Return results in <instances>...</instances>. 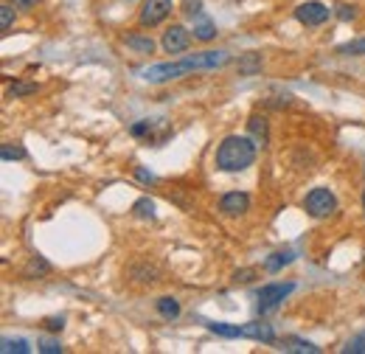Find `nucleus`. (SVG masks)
<instances>
[{
  "label": "nucleus",
  "mask_w": 365,
  "mask_h": 354,
  "mask_svg": "<svg viewBox=\"0 0 365 354\" xmlns=\"http://www.w3.org/2000/svg\"><path fill=\"white\" fill-rule=\"evenodd\" d=\"M363 206H365V194H363Z\"/></svg>",
  "instance_id": "473e14b6"
},
{
  "label": "nucleus",
  "mask_w": 365,
  "mask_h": 354,
  "mask_svg": "<svg viewBox=\"0 0 365 354\" xmlns=\"http://www.w3.org/2000/svg\"><path fill=\"white\" fill-rule=\"evenodd\" d=\"M172 9H175L172 0H143L140 14H138V23L143 29H155V26L166 23V17L172 14Z\"/></svg>",
  "instance_id": "20e7f679"
},
{
  "label": "nucleus",
  "mask_w": 365,
  "mask_h": 354,
  "mask_svg": "<svg viewBox=\"0 0 365 354\" xmlns=\"http://www.w3.org/2000/svg\"><path fill=\"white\" fill-rule=\"evenodd\" d=\"M194 37H197V40H202V43H208V40H214V37H217V26H214L211 20H205V17H202V20L194 26Z\"/></svg>",
  "instance_id": "dca6fc26"
},
{
  "label": "nucleus",
  "mask_w": 365,
  "mask_h": 354,
  "mask_svg": "<svg viewBox=\"0 0 365 354\" xmlns=\"http://www.w3.org/2000/svg\"><path fill=\"white\" fill-rule=\"evenodd\" d=\"M133 214H135L138 220H152L155 217V203L149 197H140L135 206H133Z\"/></svg>",
  "instance_id": "f3484780"
},
{
  "label": "nucleus",
  "mask_w": 365,
  "mask_h": 354,
  "mask_svg": "<svg viewBox=\"0 0 365 354\" xmlns=\"http://www.w3.org/2000/svg\"><path fill=\"white\" fill-rule=\"evenodd\" d=\"M262 54H256V51H250V54H242L239 59H236V71H239V76H256L259 71H262Z\"/></svg>",
  "instance_id": "9b49d317"
},
{
  "label": "nucleus",
  "mask_w": 365,
  "mask_h": 354,
  "mask_svg": "<svg viewBox=\"0 0 365 354\" xmlns=\"http://www.w3.org/2000/svg\"><path fill=\"white\" fill-rule=\"evenodd\" d=\"M230 62L228 51H200V54H191V56H182L178 62H160V65H152V68H143L138 71V76L149 85H163V82H172V79H180L191 71H214V68H225Z\"/></svg>",
  "instance_id": "f257e3e1"
},
{
  "label": "nucleus",
  "mask_w": 365,
  "mask_h": 354,
  "mask_svg": "<svg viewBox=\"0 0 365 354\" xmlns=\"http://www.w3.org/2000/svg\"><path fill=\"white\" fill-rule=\"evenodd\" d=\"M185 14L188 17H202V3L200 0H185Z\"/></svg>",
  "instance_id": "a878e982"
},
{
  "label": "nucleus",
  "mask_w": 365,
  "mask_h": 354,
  "mask_svg": "<svg viewBox=\"0 0 365 354\" xmlns=\"http://www.w3.org/2000/svg\"><path fill=\"white\" fill-rule=\"evenodd\" d=\"M37 346H40V352H46V354H59V352H62L59 340H40Z\"/></svg>",
  "instance_id": "bb28decb"
},
{
  "label": "nucleus",
  "mask_w": 365,
  "mask_h": 354,
  "mask_svg": "<svg viewBox=\"0 0 365 354\" xmlns=\"http://www.w3.org/2000/svg\"><path fill=\"white\" fill-rule=\"evenodd\" d=\"M124 43H127V48L138 51V54H152V51H155V40H152V37L130 34V37H124Z\"/></svg>",
  "instance_id": "4468645a"
},
{
  "label": "nucleus",
  "mask_w": 365,
  "mask_h": 354,
  "mask_svg": "<svg viewBox=\"0 0 365 354\" xmlns=\"http://www.w3.org/2000/svg\"><path fill=\"white\" fill-rule=\"evenodd\" d=\"M0 352L3 354H11V352L26 354V352H31V346H29L23 338H3V340H0Z\"/></svg>",
  "instance_id": "2eb2a0df"
},
{
  "label": "nucleus",
  "mask_w": 365,
  "mask_h": 354,
  "mask_svg": "<svg viewBox=\"0 0 365 354\" xmlns=\"http://www.w3.org/2000/svg\"><path fill=\"white\" fill-rule=\"evenodd\" d=\"M343 352L346 354H365V332L363 335H354V338L343 346Z\"/></svg>",
  "instance_id": "b1692460"
},
{
  "label": "nucleus",
  "mask_w": 365,
  "mask_h": 354,
  "mask_svg": "<svg viewBox=\"0 0 365 354\" xmlns=\"http://www.w3.org/2000/svg\"><path fill=\"white\" fill-rule=\"evenodd\" d=\"M250 208V197L245 194V191H228L222 200H220V211L225 214V217H239V214H245Z\"/></svg>",
  "instance_id": "6e6552de"
},
{
  "label": "nucleus",
  "mask_w": 365,
  "mask_h": 354,
  "mask_svg": "<svg viewBox=\"0 0 365 354\" xmlns=\"http://www.w3.org/2000/svg\"><path fill=\"white\" fill-rule=\"evenodd\" d=\"M130 133L135 135V138H140V135H149L152 133V124L149 121H138V124H133V130Z\"/></svg>",
  "instance_id": "c85d7f7f"
},
{
  "label": "nucleus",
  "mask_w": 365,
  "mask_h": 354,
  "mask_svg": "<svg viewBox=\"0 0 365 354\" xmlns=\"http://www.w3.org/2000/svg\"><path fill=\"white\" fill-rule=\"evenodd\" d=\"M188 45H191V34L180 23H175L163 31V51L166 54H182V51H188Z\"/></svg>",
  "instance_id": "0eeeda50"
},
{
  "label": "nucleus",
  "mask_w": 365,
  "mask_h": 354,
  "mask_svg": "<svg viewBox=\"0 0 365 354\" xmlns=\"http://www.w3.org/2000/svg\"><path fill=\"white\" fill-rule=\"evenodd\" d=\"M247 133H250L256 146H267V141H270L267 118H264V116H250V118H247Z\"/></svg>",
  "instance_id": "9d476101"
},
{
  "label": "nucleus",
  "mask_w": 365,
  "mask_h": 354,
  "mask_svg": "<svg viewBox=\"0 0 365 354\" xmlns=\"http://www.w3.org/2000/svg\"><path fill=\"white\" fill-rule=\"evenodd\" d=\"M135 175H138V180H143V183H152V180H155L152 172H146V169H140V166L135 169Z\"/></svg>",
  "instance_id": "2f4dec72"
},
{
  "label": "nucleus",
  "mask_w": 365,
  "mask_h": 354,
  "mask_svg": "<svg viewBox=\"0 0 365 354\" xmlns=\"http://www.w3.org/2000/svg\"><path fill=\"white\" fill-rule=\"evenodd\" d=\"M51 273V265H48L43 256H34L31 262H29V267H26V275L29 278H34V275H48Z\"/></svg>",
  "instance_id": "412c9836"
},
{
  "label": "nucleus",
  "mask_w": 365,
  "mask_h": 354,
  "mask_svg": "<svg viewBox=\"0 0 365 354\" xmlns=\"http://www.w3.org/2000/svg\"><path fill=\"white\" fill-rule=\"evenodd\" d=\"M46 329L48 332H62L65 329V318H46Z\"/></svg>",
  "instance_id": "cd10ccee"
},
{
  "label": "nucleus",
  "mask_w": 365,
  "mask_h": 354,
  "mask_svg": "<svg viewBox=\"0 0 365 354\" xmlns=\"http://www.w3.org/2000/svg\"><path fill=\"white\" fill-rule=\"evenodd\" d=\"M292 262H295V253H292V251H278V253H273V256H267L264 270H267V273H278L281 267L292 265Z\"/></svg>",
  "instance_id": "ddd939ff"
},
{
  "label": "nucleus",
  "mask_w": 365,
  "mask_h": 354,
  "mask_svg": "<svg viewBox=\"0 0 365 354\" xmlns=\"http://www.w3.org/2000/svg\"><path fill=\"white\" fill-rule=\"evenodd\" d=\"M0 155H3V161H23L26 158V149L23 146H3Z\"/></svg>",
  "instance_id": "393cba45"
},
{
  "label": "nucleus",
  "mask_w": 365,
  "mask_h": 354,
  "mask_svg": "<svg viewBox=\"0 0 365 354\" xmlns=\"http://www.w3.org/2000/svg\"><path fill=\"white\" fill-rule=\"evenodd\" d=\"M256 143L253 138L245 135H228L220 146H217V166L222 172H245L247 166H253L256 161Z\"/></svg>",
  "instance_id": "f03ea898"
},
{
  "label": "nucleus",
  "mask_w": 365,
  "mask_h": 354,
  "mask_svg": "<svg viewBox=\"0 0 365 354\" xmlns=\"http://www.w3.org/2000/svg\"><path fill=\"white\" fill-rule=\"evenodd\" d=\"M334 17H337V20H343V23H349V20H354V17H357V9H354V6H349V3H337V6H334Z\"/></svg>",
  "instance_id": "5701e85b"
},
{
  "label": "nucleus",
  "mask_w": 365,
  "mask_h": 354,
  "mask_svg": "<svg viewBox=\"0 0 365 354\" xmlns=\"http://www.w3.org/2000/svg\"><path fill=\"white\" fill-rule=\"evenodd\" d=\"M9 3H14L17 9H34L40 0H9Z\"/></svg>",
  "instance_id": "7c9ffc66"
},
{
  "label": "nucleus",
  "mask_w": 365,
  "mask_h": 354,
  "mask_svg": "<svg viewBox=\"0 0 365 354\" xmlns=\"http://www.w3.org/2000/svg\"><path fill=\"white\" fill-rule=\"evenodd\" d=\"M273 346L278 352H292V354H318L320 352V346L304 340V338H281V340H275Z\"/></svg>",
  "instance_id": "1a4fd4ad"
},
{
  "label": "nucleus",
  "mask_w": 365,
  "mask_h": 354,
  "mask_svg": "<svg viewBox=\"0 0 365 354\" xmlns=\"http://www.w3.org/2000/svg\"><path fill=\"white\" fill-rule=\"evenodd\" d=\"M292 290H295V284H289V281H287V284H275V281L273 284H264V287L259 290V295H256V298H259V312L267 315V312L278 310V307L284 304V298H287Z\"/></svg>",
  "instance_id": "39448f33"
},
{
  "label": "nucleus",
  "mask_w": 365,
  "mask_h": 354,
  "mask_svg": "<svg viewBox=\"0 0 365 354\" xmlns=\"http://www.w3.org/2000/svg\"><path fill=\"white\" fill-rule=\"evenodd\" d=\"M250 275H253V270H239V273L233 275V281H236V284H239V281H242V284H247V281H250Z\"/></svg>",
  "instance_id": "c756f323"
},
{
  "label": "nucleus",
  "mask_w": 365,
  "mask_h": 354,
  "mask_svg": "<svg viewBox=\"0 0 365 354\" xmlns=\"http://www.w3.org/2000/svg\"><path fill=\"white\" fill-rule=\"evenodd\" d=\"M334 14V9H329L326 3H320V0H307V3H301L298 9H295V20L301 23V26H323L329 17Z\"/></svg>",
  "instance_id": "423d86ee"
},
{
  "label": "nucleus",
  "mask_w": 365,
  "mask_h": 354,
  "mask_svg": "<svg viewBox=\"0 0 365 354\" xmlns=\"http://www.w3.org/2000/svg\"><path fill=\"white\" fill-rule=\"evenodd\" d=\"M155 310H158L160 318L175 320V318H180V301H178V298H172V295H163V298H158V301H155Z\"/></svg>",
  "instance_id": "f8f14e48"
},
{
  "label": "nucleus",
  "mask_w": 365,
  "mask_h": 354,
  "mask_svg": "<svg viewBox=\"0 0 365 354\" xmlns=\"http://www.w3.org/2000/svg\"><path fill=\"white\" fill-rule=\"evenodd\" d=\"M337 54H340V56H365V37L351 40V43H346V45H337Z\"/></svg>",
  "instance_id": "a211bd4d"
},
{
  "label": "nucleus",
  "mask_w": 365,
  "mask_h": 354,
  "mask_svg": "<svg viewBox=\"0 0 365 354\" xmlns=\"http://www.w3.org/2000/svg\"><path fill=\"white\" fill-rule=\"evenodd\" d=\"M304 211H307L312 220H326V217H331V214L337 211V197H334L326 186H318V188H312V191L307 194Z\"/></svg>",
  "instance_id": "7ed1b4c3"
},
{
  "label": "nucleus",
  "mask_w": 365,
  "mask_h": 354,
  "mask_svg": "<svg viewBox=\"0 0 365 354\" xmlns=\"http://www.w3.org/2000/svg\"><path fill=\"white\" fill-rule=\"evenodd\" d=\"M14 3H3L0 6V29H3V34L6 31H11V26H14Z\"/></svg>",
  "instance_id": "aec40b11"
},
{
  "label": "nucleus",
  "mask_w": 365,
  "mask_h": 354,
  "mask_svg": "<svg viewBox=\"0 0 365 354\" xmlns=\"http://www.w3.org/2000/svg\"><path fill=\"white\" fill-rule=\"evenodd\" d=\"M31 93H37V82H14V85L9 88V96H14V98L31 96Z\"/></svg>",
  "instance_id": "4be33fe9"
},
{
  "label": "nucleus",
  "mask_w": 365,
  "mask_h": 354,
  "mask_svg": "<svg viewBox=\"0 0 365 354\" xmlns=\"http://www.w3.org/2000/svg\"><path fill=\"white\" fill-rule=\"evenodd\" d=\"M133 275H135L138 281H158V275H160V270L155 265H138V267H133Z\"/></svg>",
  "instance_id": "6ab92c4d"
}]
</instances>
